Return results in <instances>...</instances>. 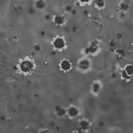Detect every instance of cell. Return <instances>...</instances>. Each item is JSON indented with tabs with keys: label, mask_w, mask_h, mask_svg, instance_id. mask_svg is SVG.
Masks as SVG:
<instances>
[{
	"label": "cell",
	"mask_w": 133,
	"mask_h": 133,
	"mask_svg": "<svg viewBox=\"0 0 133 133\" xmlns=\"http://www.w3.org/2000/svg\"><path fill=\"white\" fill-rule=\"evenodd\" d=\"M33 67V65L30 61H26L23 62L21 65V70L23 72L30 71Z\"/></svg>",
	"instance_id": "obj_1"
},
{
	"label": "cell",
	"mask_w": 133,
	"mask_h": 133,
	"mask_svg": "<svg viewBox=\"0 0 133 133\" xmlns=\"http://www.w3.org/2000/svg\"><path fill=\"white\" fill-rule=\"evenodd\" d=\"M55 47L58 48H61L64 46L63 40L61 38H57L54 42Z\"/></svg>",
	"instance_id": "obj_2"
},
{
	"label": "cell",
	"mask_w": 133,
	"mask_h": 133,
	"mask_svg": "<svg viewBox=\"0 0 133 133\" xmlns=\"http://www.w3.org/2000/svg\"><path fill=\"white\" fill-rule=\"evenodd\" d=\"M61 67L65 70H69L70 68V64L69 61H63L61 64Z\"/></svg>",
	"instance_id": "obj_3"
},
{
	"label": "cell",
	"mask_w": 133,
	"mask_h": 133,
	"mask_svg": "<svg viewBox=\"0 0 133 133\" xmlns=\"http://www.w3.org/2000/svg\"><path fill=\"white\" fill-rule=\"evenodd\" d=\"M57 23H61L62 22V20L61 17L57 18V19L56 20Z\"/></svg>",
	"instance_id": "obj_4"
},
{
	"label": "cell",
	"mask_w": 133,
	"mask_h": 133,
	"mask_svg": "<svg viewBox=\"0 0 133 133\" xmlns=\"http://www.w3.org/2000/svg\"><path fill=\"white\" fill-rule=\"evenodd\" d=\"M81 1H82V2H87V1H88V0H81Z\"/></svg>",
	"instance_id": "obj_5"
},
{
	"label": "cell",
	"mask_w": 133,
	"mask_h": 133,
	"mask_svg": "<svg viewBox=\"0 0 133 133\" xmlns=\"http://www.w3.org/2000/svg\"><path fill=\"white\" fill-rule=\"evenodd\" d=\"M41 34H42V35L43 36V35H44V33L43 32H42L41 33Z\"/></svg>",
	"instance_id": "obj_6"
}]
</instances>
